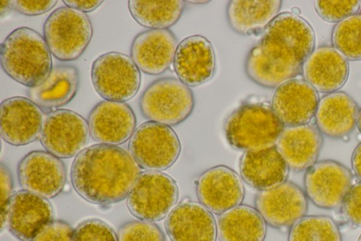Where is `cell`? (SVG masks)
<instances>
[{
    "mask_svg": "<svg viewBox=\"0 0 361 241\" xmlns=\"http://www.w3.org/2000/svg\"><path fill=\"white\" fill-rule=\"evenodd\" d=\"M360 2L357 0L315 1L314 6L318 16L324 20L338 23L357 13Z\"/></svg>",
    "mask_w": 361,
    "mask_h": 241,
    "instance_id": "33",
    "label": "cell"
},
{
    "mask_svg": "<svg viewBox=\"0 0 361 241\" xmlns=\"http://www.w3.org/2000/svg\"><path fill=\"white\" fill-rule=\"evenodd\" d=\"M139 106L148 120L171 127L189 117L195 107V98L190 87L178 78L165 77L145 88Z\"/></svg>",
    "mask_w": 361,
    "mask_h": 241,
    "instance_id": "6",
    "label": "cell"
},
{
    "mask_svg": "<svg viewBox=\"0 0 361 241\" xmlns=\"http://www.w3.org/2000/svg\"><path fill=\"white\" fill-rule=\"evenodd\" d=\"M51 203L45 198L25 190L14 193L10 200L7 225L20 241H32L53 221Z\"/></svg>",
    "mask_w": 361,
    "mask_h": 241,
    "instance_id": "19",
    "label": "cell"
},
{
    "mask_svg": "<svg viewBox=\"0 0 361 241\" xmlns=\"http://www.w3.org/2000/svg\"><path fill=\"white\" fill-rule=\"evenodd\" d=\"M13 9V1L1 0L0 1V16L4 17L9 13Z\"/></svg>",
    "mask_w": 361,
    "mask_h": 241,
    "instance_id": "41",
    "label": "cell"
},
{
    "mask_svg": "<svg viewBox=\"0 0 361 241\" xmlns=\"http://www.w3.org/2000/svg\"><path fill=\"white\" fill-rule=\"evenodd\" d=\"M331 42L347 60H361V13L337 23L332 30Z\"/></svg>",
    "mask_w": 361,
    "mask_h": 241,
    "instance_id": "31",
    "label": "cell"
},
{
    "mask_svg": "<svg viewBox=\"0 0 361 241\" xmlns=\"http://www.w3.org/2000/svg\"><path fill=\"white\" fill-rule=\"evenodd\" d=\"M187 2L193 3V4H206L209 2V1H188Z\"/></svg>",
    "mask_w": 361,
    "mask_h": 241,
    "instance_id": "43",
    "label": "cell"
},
{
    "mask_svg": "<svg viewBox=\"0 0 361 241\" xmlns=\"http://www.w3.org/2000/svg\"><path fill=\"white\" fill-rule=\"evenodd\" d=\"M87 123L94 141L118 146L132 136L135 130L136 117L126 102L102 100L90 111Z\"/></svg>",
    "mask_w": 361,
    "mask_h": 241,
    "instance_id": "17",
    "label": "cell"
},
{
    "mask_svg": "<svg viewBox=\"0 0 361 241\" xmlns=\"http://www.w3.org/2000/svg\"><path fill=\"white\" fill-rule=\"evenodd\" d=\"M80 85L78 68L71 64H57L39 86L28 88V98L43 112H51L68 104L75 96Z\"/></svg>",
    "mask_w": 361,
    "mask_h": 241,
    "instance_id": "26",
    "label": "cell"
},
{
    "mask_svg": "<svg viewBox=\"0 0 361 241\" xmlns=\"http://www.w3.org/2000/svg\"><path fill=\"white\" fill-rule=\"evenodd\" d=\"M351 165L355 175L361 180V142L355 147L353 152Z\"/></svg>",
    "mask_w": 361,
    "mask_h": 241,
    "instance_id": "40",
    "label": "cell"
},
{
    "mask_svg": "<svg viewBox=\"0 0 361 241\" xmlns=\"http://www.w3.org/2000/svg\"><path fill=\"white\" fill-rule=\"evenodd\" d=\"M289 167L276 146L246 151L240 160L243 180L259 191L274 188L284 182Z\"/></svg>",
    "mask_w": 361,
    "mask_h": 241,
    "instance_id": "23",
    "label": "cell"
},
{
    "mask_svg": "<svg viewBox=\"0 0 361 241\" xmlns=\"http://www.w3.org/2000/svg\"><path fill=\"white\" fill-rule=\"evenodd\" d=\"M1 178V230L7 225L8 206L13 191V177L8 167L3 163L0 165Z\"/></svg>",
    "mask_w": 361,
    "mask_h": 241,
    "instance_id": "37",
    "label": "cell"
},
{
    "mask_svg": "<svg viewBox=\"0 0 361 241\" xmlns=\"http://www.w3.org/2000/svg\"><path fill=\"white\" fill-rule=\"evenodd\" d=\"M44 38L53 56L62 61L78 59L93 35L88 16L67 6L54 10L43 26Z\"/></svg>",
    "mask_w": 361,
    "mask_h": 241,
    "instance_id": "5",
    "label": "cell"
},
{
    "mask_svg": "<svg viewBox=\"0 0 361 241\" xmlns=\"http://www.w3.org/2000/svg\"><path fill=\"white\" fill-rule=\"evenodd\" d=\"M92 86L105 100L125 102L137 93L140 83V69L130 57L118 52L99 56L90 71Z\"/></svg>",
    "mask_w": 361,
    "mask_h": 241,
    "instance_id": "8",
    "label": "cell"
},
{
    "mask_svg": "<svg viewBox=\"0 0 361 241\" xmlns=\"http://www.w3.org/2000/svg\"><path fill=\"white\" fill-rule=\"evenodd\" d=\"M323 137L315 125L285 127L276 146L289 168L302 171L314 165L320 153Z\"/></svg>",
    "mask_w": 361,
    "mask_h": 241,
    "instance_id": "24",
    "label": "cell"
},
{
    "mask_svg": "<svg viewBox=\"0 0 361 241\" xmlns=\"http://www.w3.org/2000/svg\"><path fill=\"white\" fill-rule=\"evenodd\" d=\"M360 10L361 11V1L360 2Z\"/></svg>",
    "mask_w": 361,
    "mask_h": 241,
    "instance_id": "44",
    "label": "cell"
},
{
    "mask_svg": "<svg viewBox=\"0 0 361 241\" xmlns=\"http://www.w3.org/2000/svg\"><path fill=\"white\" fill-rule=\"evenodd\" d=\"M288 241H342L337 223L327 216H303L290 228Z\"/></svg>",
    "mask_w": 361,
    "mask_h": 241,
    "instance_id": "30",
    "label": "cell"
},
{
    "mask_svg": "<svg viewBox=\"0 0 361 241\" xmlns=\"http://www.w3.org/2000/svg\"><path fill=\"white\" fill-rule=\"evenodd\" d=\"M178 78L188 87H195L209 81L216 70V57L211 42L195 35L178 43L173 61Z\"/></svg>",
    "mask_w": 361,
    "mask_h": 241,
    "instance_id": "18",
    "label": "cell"
},
{
    "mask_svg": "<svg viewBox=\"0 0 361 241\" xmlns=\"http://www.w3.org/2000/svg\"><path fill=\"white\" fill-rule=\"evenodd\" d=\"M200 202L212 213H223L241 204L245 189L241 178L231 168L216 165L203 172L196 182Z\"/></svg>",
    "mask_w": 361,
    "mask_h": 241,
    "instance_id": "14",
    "label": "cell"
},
{
    "mask_svg": "<svg viewBox=\"0 0 361 241\" xmlns=\"http://www.w3.org/2000/svg\"><path fill=\"white\" fill-rule=\"evenodd\" d=\"M345 218L353 225L361 228V182L353 184L341 204Z\"/></svg>",
    "mask_w": 361,
    "mask_h": 241,
    "instance_id": "35",
    "label": "cell"
},
{
    "mask_svg": "<svg viewBox=\"0 0 361 241\" xmlns=\"http://www.w3.org/2000/svg\"><path fill=\"white\" fill-rule=\"evenodd\" d=\"M281 0H231L226 6L230 28L241 35H257L279 15Z\"/></svg>",
    "mask_w": 361,
    "mask_h": 241,
    "instance_id": "27",
    "label": "cell"
},
{
    "mask_svg": "<svg viewBox=\"0 0 361 241\" xmlns=\"http://www.w3.org/2000/svg\"><path fill=\"white\" fill-rule=\"evenodd\" d=\"M185 1L183 0H130L128 6L133 18L149 29H168L181 17Z\"/></svg>",
    "mask_w": 361,
    "mask_h": 241,
    "instance_id": "29",
    "label": "cell"
},
{
    "mask_svg": "<svg viewBox=\"0 0 361 241\" xmlns=\"http://www.w3.org/2000/svg\"><path fill=\"white\" fill-rule=\"evenodd\" d=\"M358 241H361V235H360V237L358 239Z\"/></svg>",
    "mask_w": 361,
    "mask_h": 241,
    "instance_id": "45",
    "label": "cell"
},
{
    "mask_svg": "<svg viewBox=\"0 0 361 241\" xmlns=\"http://www.w3.org/2000/svg\"><path fill=\"white\" fill-rule=\"evenodd\" d=\"M63 2L66 6L85 13L97 9L103 3V1L63 0Z\"/></svg>",
    "mask_w": 361,
    "mask_h": 241,
    "instance_id": "39",
    "label": "cell"
},
{
    "mask_svg": "<svg viewBox=\"0 0 361 241\" xmlns=\"http://www.w3.org/2000/svg\"><path fill=\"white\" fill-rule=\"evenodd\" d=\"M353 185L351 171L332 160L316 162L304 175L305 193L317 207L333 209L341 206Z\"/></svg>",
    "mask_w": 361,
    "mask_h": 241,
    "instance_id": "11",
    "label": "cell"
},
{
    "mask_svg": "<svg viewBox=\"0 0 361 241\" xmlns=\"http://www.w3.org/2000/svg\"><path fill=\"white\" fill-rule=\"evenodd\" d=\"M165 229L171 241H216L217 225L212 213L201 203L183 201L166 217Z\"/></svg>",
    "mask_w": 361,
    "mask_h": 241,
    "instance_id": "21",
    "label": "cell"
},
{
    "mask_svg": "<svg viewBox=\"0 0 361 241\" xmlns=\"http://www.w3.org/2000/svg\"><path fill=\"white\" fill-rule=\"evenodd\" d=\"M118 241H166L159 227L152 222L135 220L123 224L118 231Z\"/></svg>",
    "mask_w": 361,
    "mask_h": 241,
    "instance_id": "32",
    "label": "cell"
},
{
    "mask_svg": "<svg viewBox=\"0 0 361 241\" xmlns=\"http://www.w3.org/2000/svg\"><path fill=\"white\" fill-rule=\"evenodd\" d=\"M307 198L298 185L286 181L274 188L259 191L255 198V207L267 224L275 228H288L305 216Z\"/></svg>",
    "mask_w": 361,
    "mask_h": 241,
    "instance_id": "13",
    "label": "cell"
},
{
    "mask_svg": "<svg viewBox=\"0 0 361 241\" xmlns=\"http://www.w3.org/2000/svg\"><path fill=\"white\" fill-rule=\"evenodd\" d=\"M17 172L23 190L45 199L59 195L66 184L64 163L44 151H33L25 155L18 163Z\"/></svg>",
    "mask_w": 361,
    "mask_h": 241,
    "instance_id": "12",
    "label": "cell"
},
{
    "mask_svg": "<svg viewBox=\"0 0 361 241\" xmlns=\"http://www.w3.org/2000/svg\"><path fill=\"white\" fill-rule=\"evenodd\" d=\"M140 173V166L126 151L98 143L75 156L71 180L75 192L85 200L109 205L127 197Z\"/></svg>",
    "mask_w": 361,
    "mask_h": 241,
    "instance_id": "2",
    "label": "cell"
},
{
    "mask_svg": "<svg viewBox=\"0 0 361 241\" xmlns=\"http://www.w3.org/2000/svg\"><path fill=\"white\" fill-rule=\"evenodd\" d=\"M266 224L256 208L240 204L220 215L217 235L220 241H264Z\"/></svg>",
    "mask_w": 361,
    "mask_h": 241,
    "instance_id": "28",
    "label": "cell"
},
{
    "mask_svg": "<svg viewBox=\"0 0 361 241\" xmlns=\"http://www.w3.org/2000/svg\"><path fill=\"white\" fill-rule=\"evenodd\" d=\"M311 25L292 12L279 13L262 33L245 60L247 76L267 88L295 78L314 49Z\"/></svg>",
    "mask_w": 361,
    "mask_h": 241,
    "instance_id": "1",
    "label": "cell"
},
{
    "mask_svg": "<svg viewBox=\"0 0 361 241\" xmlns=\"http://www.w3.org/2000/svg\"><path fill=\"white\" fill-rule=\"evenodd\" d=\"M57 4L56 0L48 1H13V9L25 16H38L52 9Z\"/></svg>",
    "mask_w": 361,
    "mask_h": 241,
    "instance_id": "38",
    "label": "cell"
},
{
    "mask_svg": "<svg viewBox=\"0 0 361 241\" xmlns=\"http://www.w3.org/2000/svg\"><path fill=\"white\" fill-rule=\"evenodd\" d=\"M73 241H118V235L105 222L88 219L74 230Z\"/></svg>",
    "mask_w": 361,
    "mask_h": 241,
    "instance_id": "34",
    "label": "cell"
},
{
    "mask_svg": "<svg viewBox=\"0 0 361 241\" xmlns=\"http://www.w3.org/2000/svg\"><path fill=\"white\" fill-rule=\"evenodd\" d=\"M87 121L67 109L47 112L44 117L39 141L44 148L59 158L78 155L89 142Z\"/></svg>",
    "mask_w": 361,
    "mask_h": 241,
    "instance_id": "10",
    "label": "cell"
},
{
    "mask_svg": "<svg viewBox=\"0 0 361 241\" xmlns=\"http://www.w3.org/2000/svg\"><path fill=\"white\" fill-rule=\"evenodd\" d=\"M358 112L357 102L346 93H328L319 100L315 126L329 138H344L355 128Z\"/></svg>",
    "mask_w": 361,
    "mask_h": 241,
    "instance_id": "25",
    "label": "cell"
},
{
    "mask_svg": "<svg viewBox=\"0 0 361 241\" xmlns=\"http://www.w3.org/2000/svg\"><path fill=\"white\" fill-rule=\"evenodd\" d=\"M43 111L30 99L14 96L0 105V133L10 145L24 146L39 137Z\"/></svg>",
    "mask_w": 361,
    "mask_h": 241,
    "instance_id": "15",
    "label": "cell"
},
{
    "mask_svg": "<svg viewBox=\"0 0 361 241\" xmlns=\"http://www.w3.org/2000/svg\"><path fill=\"white\" fill-rule=\"evenodd\" d=\"M178 45L177 38L170 30L149 29L134 37L130 57L143 73L160 75L173 63Z\"/></svg>",
    "mask_w": 361,
    "mask_h": 241,
    "instance_id": "20",
    "label": "cell"
},
{
    "mask_svg": "<svg viewBox=\"0 0 361 241\" xmlns=\"http://www.w3.org/2000/svg\"><path fill=\"white\" fill-rule=\"evenodd\" d=\"M0 63L11 78L28 88L41 85L53 68L44 37L27 27L15 29L1 42Z\"/></svg>",
    "mask_w": 361,
    "mask_h": 241,
    "instance_id": "3",
    "label": "cell"
},
{
    "mask_svg": "<svg viewBox=\"0 0 361 241\" xmlns=\"http://www.w3.org/2000/svg\"><path fill=\"white\" fill-rule=\"evenodd\" d=\"M74 230L66 221L56 220L48 223L32 241H73Z\"/></svg>",
    "mask_w": 361,
    "mask_h": 241,
    "instance_id": "36",
    "label": "cell"
},
{
    "mask_svg": "<svg viewBox=\"0 0 361 241\" xmlns=\"http://www.w3.org/2000/svg\"><path fill=\"white\" fill-rule=\"evenodd\" d=\"M284 127L271 106L245 102L228 117L224 133L231 146L246 152L275 146Z\"/></svg>",
    "mask_w": 361,
    "mask_h": 241,
    "instance_id": "4",
    "label": "cell"
},
{
    "mask_svg": "<svg viewBox=\"0 0 361 241\" xmlns=\"http://www.w3.org/2000/svg\"><path fill=\"white\" fill-rule=\"evenodd\" d=\"M303 79L317 91L331 93L345 83L349 74L348 60L334 47L322 45L314 48L302 69Z\"/></svg>",
    "mask_w": 361,
    "mask_h": 241,
    "instance_id": "22",
    "label": "cell"
},
{
    "mask_svg": "<svg viewBox=\"0 0 361 241\" xmlns=\"http://www.w3.org/2000/svg\"><path fill=\"white\" fill-rule=\"evenodd\" d=\"M178 188L176 181L160 171L141 172L128 196L127 206L139 220L156 222L168 216L176 206Z\"/></svg>",
    "mask_w": 361,
    "mask_h": 241,
    "instance_id": "7",
    "label": "cell"
},
{
    "mask_svg": "<svg viewBox=\"0 0 361 241\" xmlns=\"http://www.w3.org/2000/svg\"><path fill=\"white\" fill-rule=\"evenodd\" d=\"M128 148L140 167L160 172L171 167L181 151L178 136L172 128L151 121L135 130Z\"/></svg>",
    "mask_w": 361,
    "mask_h": 241,
    "instance_id": "9",
    "label": "cell"
},
{
    "mask_svg": "<svg viewBox=\"0 0 361 241\" xmlns=\"http://www.w3.org/2000/svg\"><path fill=\"white\" fill-rule=\"evenodd\" d=\"M317 91L303 78L290 79L276 88L271 107L286 127L310 124L319 103Z\"/></svg>",
    "mask_w": 361,
    "mask_h": 241,
    "instance_id": "16",
    "label": "cell"
},
{
    "mask_svg": "<svg viewBox=\"0 0 361 241\" xmlns=\"http://www.w3.org/2000/svg\"><path fill=\"white\" fill-rule=\"evenodd\" d=\"M356 127L361 133V108L359 110Z\"/></svg>",
    "mask_w": 361,
    "mask_h": 241,
    "instance_id": "42",
    "label": "cell"
}]
</instances>
